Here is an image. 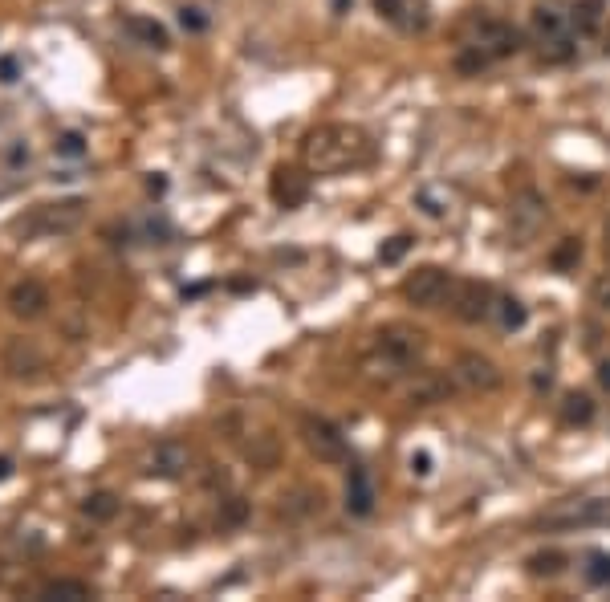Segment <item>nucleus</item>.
<instances>
[{
    "instance_id": "2f4dec72",
    "label": "nucleus",
    "mask_w": 610,
    "mask_h": 602,
    "mask_svg": "<svg viewBox=\"0 0 610 602\" xmlns=\"http://www.w3.org/2000/svg\"><path fill=\"white\" fill-rule=\"evenodd\" d=\"M244 513H249V505H244V501H228V509H224V525H240L244 521Z\"/></svg>"
},
{
    "instance_id": "20e7f679",
    "label": "nucleus",
    "mask_w": 610,
    "mask_h": 602,
    "mask_svg": "<svg viewBox=\"0 0 610 602\" xmlns=\"http://www.w3.org/2000/svg\"><path fill=\"white\" fill-rule=\"evenodd\" d=\"M448 293H452V277L444 269H436V265H423L403 281V297L419 310H436Z\"/></svg>"
},
{
    "instance_id": "c9c22d12",
    "label": "nucleus",
    "mask_w": 610,
    "mask_h": 602,
    "mask_svg": "<svg viewBox=\"0 0 610 602\" xmlns=\"http://www.w3.org/2000/svg\"><path fill=\"white\" fill-rule=\"evenodd\" d=\"M9 476H13V460L0 456V480H9Z\"/></svg>"
},
{
    "instance_id": "9d476101",
    "label": "nucleus",
    "mask_w": 610,
    "mask_h": 602,
    "mask_svg": "<svg viewBox=\"0 0 610 602\" xmlns=\"http://www.w3.org/2000/svg\"><path fill=\"white\" fill-rule=\"evenodd\" d=\"M379 350L391 367H411L419 350H423V334L419 330H407V326H387L379 334Z\"/></svg>"
},
{
    "instance_id": "7c9ffc66",
    "label": "nucleus",
    "mask_w": 610,
    "mask_h": 602,
    "mask_svg": "<svg viewBox=\"0 0 610 602\" xmlns=\"http://www.w3.org/2000/svg\"><path fill=\"white\" fill-rule=\"evenodd\" d=\"M179 21H183V29H192V33H200V29L208 25V17H204L200 9H188V5L179 9Z\"/></svg>"
},
{
    "instance_id": "1a4fd4ad",
    "label": "nucleus",
    "mask_w": 610,
    "mask_h": 602,
    "mask_svg": "<svg viewBox=\"0 0 610 602\" xmlns=\"http://www.w3.org/2000/svg\"><path fill=\"white\" fill-rule=\"evenodd\" d=\"M468 45H476L488 57H509L517 49V29H509L505 21H493V17H480V21H472V41Z\"/></svg>"
},
{
    "instance_id": "423d86ee",
    "label": "nucleus",
    "mask_w": 610,
    "mask_h": 602,
    "mask_svg": "<svg viewBox=\"0 0 610 602\" xmlns=\"http://www.w3.org/2000/svg\"><path fill=\"white\" fill-rule=\"evenodd\" d=\"M452 310L464 322H484L497 310V293L484 281H460V285H452Z\"/></svg>"
},
{
    "instance_id": "7ed1b4c3",
    "label": "nucleus",
    "mask_w": 610,
    "mask_h": 602,
    "mask_svg": "<svg viewBox=\"0 0 610 602\" xmlns=\"http://www.w3.org/2000/svg\"><path fill=\"white\" fill-rule=\"evenodd\" d=\"M301 444L310 448L318 460H326V464L346 460V436L330 424V419H322V415H301Z\"/></svg>"
},
{
    "instance_id": "dca6fc26",
    "label": "nucleus",
    "mask_w": 610,
    "mask_h": 602,
    "mask_svg": "<svg viewBox=\"0 0 610 602\" xmlns=\"http://www.w3.org/2000/svg\"><path fill=\"white\" fill-rule=\"evenodd\" d=\"M448 391H452V383H448L444 375L423 371V375L411 383V403H415V407H432V403H440Z\"/></svg>"
},
{
    "instance_id": "0eeeda50",
    "label": "nucleus",
    "mask_w": 610,
    "mask_h": 602,
    "mask_svg": "<svg viewBox=\"0 0 610 602\" xmlns=\"http://www.w3.org/2000/svg\"><path fill=\"white\" fill-rule=\"evenodd\" d=\"M82 216H86V200H61V204H45V208H37L33 216H29V224H21L25 232H74L78 224H82Z\"/></svg>"
},
{
    "instance_id": "c756f323",
    "label": "nucleus",
    "mask_w": 610,
    "mask_h": 602,
    "mask_svg": "<svg viewBox=\"0 0 610 602\" xmlns=\"http://www.w3.org/2000/svg\"><path fill=\"white\" fill-rule=\"evenodd\" d=\"M590 301H594L598 310H606V314H610V273H602V277L590 285Z\"/></svg>"
},
{
    "instance_id": "4c0bfd02",
    "label": "nucleus",
    "mask_w": 610,
    "mask_h": 602,
    "mask_svg": "<svg viewBox=\"0 0 610 602\" xmlns=\"http://www.w3.org/2000/svg\"><path fill=\"white\" fill-rule=\"evenodd\" d=\"M0 578H5V566H0Z\"/></svg>"
},
{
    "instance_id": "b1692460",
    "label": "nucleus",
    "mask_w": 610,
    "mask_h": 602,
    "mask_svg": "<svg viewBox=\"0 0 610 602\" xmlns=\"http://www.w3.org/2000/svg\"><path fill=\"white\" fill-rule=\"evenodd\" d=\"M574 25L582 33H594L602 25V0H582V5H574Z\"/></svg>"
},
{
    "instance_id": "2eb2a0df",
    "label": "nucleus",
    "mask_w": 610,
    "mask_h": 602,
    "mask_svg": "<svg viewBox=\"0 0 610 602\" xmlns=\"http://www.w3.org/2000/svg\"><path fill=\"white\" fill-rule=\"evenodd\" d=\"M5 371H9L13 379H25V375L45 371V358H41V350H37L33 342L13 338V342H9V350H5Z\"/></svg>"
},
{
    "instance_id": "473e14b6",
    "label": "nucleus",
    "mask_w": 610,
    "mask_h": 602,
    "mask_svg": "<svg viewBox=\"0 0 610 602\" xmlns=\"http://www.w3.org/2000/svg\"><path fill=\"white\" fill-rule=\"evenodd\" d=\"M411 472H415V476H427V472H432V452H415V456H411Z\"/></svg>"
},
{
    "instance_id": "bb28decb",
    "label": "nucleus",
    "mask_w": 610,
    "mask_h": 602,
    "mask_svg": "<svg viewBox=\"0 0 610 602\" xmlns=\"http://www.w3.org/2000/svg\"><path fill=\"white\" fill-rule=\"evenodd\" d=\"M407 249H411V236H407V232H399V236H391L387 245L379 249V261H383V265H395V261H403V253H407Z\"/></svg>"
},
{
    "instance_id": "5701e85b",
    "label": "nucleus",
    "mask_w": 610,
    "mask_h": 602,
    "mask_svg": "<svg viewBox=\"0 0 610 602\" xmlns=\"http://www.w3.org/2000/svg\"><path fill=\"white\" fill-rule=\"evenodd\" d=\"M375 9L387 17V21H395V25H411V17L407 13H415L419 9V0H375Z\"/></svg>"
},
{
    "instance_id": "e433bc0d",
    "label": "nucleus",
    "mask_w": 610,
    "mask_h": 602,
    "mask_svg": "<svg viewBox=\"0 0 610 602\" xmlns=\"http://www.w3.org/2000/svg\"><path fill=\"white\" fill-rule=\"evenodd\" d=\"M598 383L610 391V363H602V367H598Z\"/></svg>"
},
{
    "instance_id": "f3484780",
    "label": "nucleus",
    "mask_w": 610,
    "mask_h": 602,
    "mask_svg": "<svg viewBox=\"0 0 610 602\" xmlns=\"http://www.w3.org/2000/svg\"><path fill=\"white\" fill-rule=\"evenodd\" d=\"M127 33H131L135 41H143L147 49H167V45H171L167 29H163L159 21H151V17H139V13L127 17Z\"/></svg>"
},
{
    "instance_id": "a878e982",
    "label": "nucleus",
    "mask_w": 610,
    "mask_h": 602,
    "mask_svg": "<svg viewBox=\"0 0 610 602\" xmlns=\"http://www.w3.org/2000/svg\"><path fill=\"white\" fill-rule=\"evenodd\" d=\"M53 151H57L61 159H82V155H86V135H82V131H66V135H57Z\"/></svg>"
},
{
    "instance_id": "aec40b11",
    "label": "nucleus",
    "mask_w": 610,
    "mask_h": 602,
    "mask_svg": "<svg viewBox=\"0 0 610 602\" xmlns=\"http://www.w3.org/2000/svg\"><path fill=\"white\" fill-rule=\"evenodd\" d=\"M525 566H529V574H537V578H558V574L566 570V554L545 550V554H533Z\"/></svg>"
},
{
    "instance_id": "4468645a",
    "label": "nucleus",
    "mask_w": 610,
    "mask_h": 602,
    "mask_svg": "<svg viewBox=\"0 0 610 602\" xmlns=\"http://www.w3.org/2000/svg\"><path fill=\"white\" fill-rule=\"evenodd\" d=\"M533 29H537L541 45H554V49H549V57H554V62L570 57V37H566V17H562V13H554V9H537V13H533Z\"/></svg>"
},
{
    "instance_id": "393cba45",
    "label": "nucleus",
    "mask_w": 610,
    "mask_h": 602,
    "mask_svg": "<svg viewBox=\"0 0 610 602\" xmlns=\"http://www.w3.org/2000/svg\"><path fill=\"white\" fill-rule=\"evenodd\" d=\"M562 415L570 419V424H590V419H594V403H590V395H566Z\"/></svg>"
},
{
    "instance_id": "c85d7f7f",
    "label": "nucleus",
    "mask_w": 610,
    "mask_h": 602,
    "mask_svg": "<svg viewBox=\"0 0 610 602\" xmlns=\"http://www.w3.org/2000/svg\"><path fill=\"white\" fill-rule=\"evenodd\" d=\"M578 257H582V240L566 236V240H562V249L554 253V265H558V269H570V265H578Z\"/></svg>"
},
{
    "instance_id": "58836bf2",
    "label": "nucleus",
    "mask_w": 610,
    "mask_h": 602,
    "mask_svg": "<svg viewBox=\"0 0 610 602\" xmlns=\"http://www.w3.org/2000/svg\"><path fill=\"white\" fill-rule=\"evenodd\" d=\"M606 232H610V224H606Z\"/></svg>"
},
{
    "instance_id": "6e6552de",
    "label": "nucleus",
    "mask_w": 610,
    "mask_h": 602,
    "mask_svg": "<svg viewBox=\"0 0 610 602\" xmlns=\"http://www.w3.org/2000/svg\"><path fill=\"white\" fill-rule=\"evenodd\" d=\"M49 306H53V301H49V289H45L37 277H25V281H17V285L9 289V314L21 318V322L45 318Z\"/></svg>"
},
{
    "instance_id": "39448f33",
    "label": "nucleus",
    "mask_w": 610,
    "mask_h": 602,
    "mask_svg": "<svg viewBox=\"0 0 610 602\" xmlns=\"http://www.w3.org/2000/svg\"><path fill=\"white\" fill-rule=\"evenodd\" d=\"M452 379H456L464 391H476V395H488V391H497V387H501V371H497V363H493V358H484V354H476V350H468V354L456 358Z\"/></svg>"
},
{
    "instance_id": "f704fd0d",
    "label": "nucleus",
    "mask_w": 610,
    "mask_h": 602,
    "mask_svg": "<svg viewBox=\"0 0 610 602\" xmlns=\"http://www.w3.org/2000/svg\"><path fill=\"white\" fill-rule=\"evenodd\" d=\"M147 188H151L155 196H163V192H167V179H163V175H151V179H147Z\"/></svg>"
},
{
    "instance_id": "6ab92c4d",
    "label": "nucleus",
    "mask_w": 610,
    "mask_h": 602,
    "mask_svg": "<svg viewBox=\"0 0 610 602\" xmlns=\"http://www.w3.org/2000/svg\"><path fill=\"white\" fill-rule=\"evenodd\" d=\"M513 216H521V220H525V232H533V228L545 220V204H541V196H537L533 188H525V192L513 200Z\"/></svg>"
},
{
    "instance_id": "cd10ccee",
    "label": "nucleus",
    "mask_w": 610,
    "mask_h": 602,
    "mask_svg": "<svg viewBox=\"0 0 610 602\" xmlns=\"http://www.w3.org/2000/svg\"><path fill=\"white\" fill-rule=\"evenodd\" d=\"M586 578H590L594 586H610V554H590Z\"/></svg>"
},
{
    "instance_id": "f03ea898",
    "label": "nucleus",
    "mask_w": 610,
    "mask_h": 602,
    "mask_svg": "<svg viewBox=\"0 0 610 602\" xmlns=\"http://www.w3.org/2000/svg\"><path fill=\"white\" fill-rule=\"evenodd\" d=\"M610 521V501L606 497H570V501H558L554 509H545L537 517L541 529H554V533H574V529H590V525H602Z\"/></svg>"
},
{
    "instance_id": "a211bd4d",
    "label": "nucleus",
    "mask_w": 610,
    "mask_h": 602,
    "mask_svg": "<svg viewBox=\"0 0 610 602\" xmlns=\"http://www.w3.org/2000/svg\"><path fill=\"white\" fill-rule=\"evenodd\" d=\"M41 598H49V602H82V598H90V586L78 582V578H53V582L41 586Z\"/></svg>"
},
{
    "instance_id": "412c9836",
    "label": "nucleus",
    "mask_w": 610,
    "mask_h": 602,
    "mask_svg": "<svg viewBox=\"0 0 610 602\" xmlns=\"http://www.w3.org/2000/svg\"><path fill=\"white\" fill-rule=\"evenodd\" d=\"M493 314L501 318V326H505V330H521V326H525V318H529V314H525V306H521L517 297H497V310H493Z\"/></svg>"
},
{
    "instance_id": "4be33fe9",
    "label": "nucleus",
    "mask_w": 610,
    "mask_h": 602,
    "mask_svg": "<svg viewBox=\"0 0 610 602\" xmlns=\"http://www.w3.org/2000/svg\"><path fill=\"white\" fill-rule=\"evenodd\" d=\"M82 513H86L90 521H110V517L118 513V497H114V493H94V497H86Z\"/></svg>"
},
{
    "instance_id": "72a5a7b5",
    "label": "nucleus",
    "mask_w": 610,
    "mask_h": 602,
    "mask_svg": "<svg viewBox=\"0 0 610 602\" xmlns=\"http://www.w3.org/2000/svg\"><path fill=\"white\" fill-rule=\"evenodd\" d=\"M0 82H17V57H0Z\"/></svg>"
},
{
    "instance_id": "ddd939ff",
    "label": "nucleus",
    "mask_w": 610,
    "mask_h": 602,
    "mask_svg": "<svg viewBox=\"0 0 610 602\" xmlns=\"http://www.w3.org/2000/svg\"><path fill=\"white\" fill-rule=\"evenodd\" d=\"M346 513L350 517H371L375 513V480L362 464H354L350 476H346Z\"/></svg>"
},
{
    "instance_id": "f257e3e1",
    "label": "nucleus",
    "mask_w": 610,
    "mask_h": 602,
    "mask_svg": "<svg viewBox=\"0 0 610 602\" xmlns=\"http://www.w3.org/2000/svg\"><path fill=\"white\" fill-rule=\"evenodd\" d=\"M371 139H366L358 127H346V123H326L318 131L305 135L301 143V159L310 171L318 175H338V171H350V167H362L371 163Z\"/></svg>"
},
{
    "instance_id": "9b49d317",
    "label": "nucleus",
    "mask_w": 610,
    "mask_h": 602,
    "mask_svg": "<svg viewBox=\"0 0 610 602\" xmlns=\"http://www.w3.org/2000/svg\"><path fill=\"white\" fill-rule=\"evenodd\" d=\"M192 468V448L183 440H159L147 456V472L151 476H183Z\"/></svg>"
},
{
    "instance_id": "f8f14e48",
    "label": "nucleus",
    "mask_w": 610,
    "mask_h": 602,
    "mask_svg": "<svg viewBox=\"0 0 610 602\" xmlns=\"http://www.w3.org/2000/svg\"><path fill=\"white\" fill-rule=\"evenodd\" d=\"M269 192H273V200L281 204V208H297V204H305V196H310V175H305L301 167H277L273 171V179H269Z\"/></svg>"
}]
</instances>
